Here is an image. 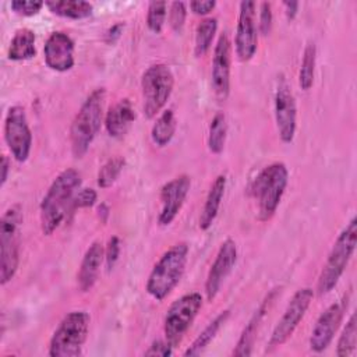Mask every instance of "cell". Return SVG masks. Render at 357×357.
<instances>
[{"label":"cell","mask_w":357,"mask_h":357,"mask_svg":"<svg viewBox=\"0 0 357 357\" xmlns=\"http://www.w3.org/2000/svg\"><path fill=\"white\" fill-rule=\"evenodd\" d=\"M272 21H273V15H272V7L271 3L264 1L259 4V17H258V31L266 36L269 35L271 29H272Z\"/></svg>","instance_id":"cell-36"},{"label":"cell","mask_w":357,"mask_h":357,"mask_svg":"<svg viewBox=\"0 0 357 357\" xmlns=\"http://www.w3.org/2000/svg\"><path fill=\"white\" fill-rule=\"evenodd\" d=\"M298 3L297 1H283V7H284V14L287 17L289 21L294 20L297 13H298Z\"/></svg>","instance_id":"cell-41"},{"label":"cell","mask_w":357,"mask_h":357,"mask_svg":"<svg viewBox=\"0 0 357 357\" xmlns=\"http://www.w3.org/2000/svg\"><path fill=\"white\" fill-rule=\"evenodd\" d=\"M45 6L50 13L70 20H84L92 15L93 7L89 1L84 0H49Z\"/></svg>","instance_id":"cell-24"},{"label":"cell","mask_w":357,"mask_h":357,"mask_svg":"<svg viewBox=\"0 0 357 357\" xmlns=\"http://www.w3.org/2000/svg\"><path fill=\"white\" fill-rule=\"evenodd\" d=\"M123 28H124V24H121V22H117V24L112 25L107 29V32L105 33V40L107 43H114L120 38V35L123 33Z\"/></svg>","instance_id":"cell-40"},{"label":"cell","mask_w":357,"mask_h":357,"mask_svg":"<svg viewBox=\"0 0 357 357\" xmlns=\"http://www.w3.org/2000/svg\"><path fill=\"white\" fill-rule=\"evenodd\" d=\"M312 298L314 290L311 287L298 289L293 294L282 318L278 321L276 326L272 331V335L268 342V350L276 349L289 340V337L293 335V332L304 318L307 310L310 308Z\"/></svg>","instance_id":"cell-10"},{"label":"cell","mask_w":357,"mask_h":357,"mask_svg":"<svg viewBox=\"0 0 357 357\" xmlns=\"http://www.w3.org/2000/svg\"><path fill=\"white\" fill-rule=\"evenodd\" d=\"M230 66H231V42L227 32H223L213 50L211 81L219 100H225L230 92Z\"/></svg>","instance_id":"cell-15"},{"label":"cell","mask_w":357,"mask_h":357,"mask_svg":"<svg viewBox=\"0 0 357 357\" xmlns=\"http://www.w3.org/2000/svg\"><path fill=\"white\" fill-rule=\"evenodd\" d=\"M344 300L331 304L318 317V319L312 328L311 336H310V349L314 353L324 351L333 340V336L340 326V322L343 319V314L346 310Z\"/></svg>","instance_id":"cell-18"},{"label":"cell","mask_w":357,"mask_h":357,"mask_svg":"<svg viewBox=\"0 0 357 357\" xmlns=\"http://www.w3.org/2000/svg\"><path fill=\"white\" fill-rule=\"evenodd\" d=\"M135 110L130 99L124 98L114 103L105 114V128L113 138L124 137L135 121Z\"/></svg>","instance_id":"cell-19"},{"label":"cell","mask_w":357,"mask_h":357,"mask_svg":"<svg viewBox=\"0 0 357 357\" xmlns=\"http://www.w3.org/2000/svg\"><path fill=\"white\" fill-rule=\"evenodd\" d=\"M126 165L124 158L121 156H113L110 158L100 169L98 173V185L100 188H109L112 187L116 180L119 178L120 173L123 172V167Z\"/></svg>","instance_id":"cell-31"},{"label":"cell","mask_w":357,"mask_h":357,"mask_svg":"<svg viewBox=\"0 0 357 357\" xmlns=\"http://www.w3.org/2000/svg\"><path fill=\"white\" fill-rule=\"evenodd\" d=\"M237 261V247L231 238H226L211 265L205 280V294L208 301H212L219 293L225 279L229 276Z\"/></svg>","instance_id":"cell-16"},{"label":"cell","mask_w":357,"mask_h":357,"mask_svg":"<svg viewBox=\"0 0 357 357\" xmlns=\"http://www.w3.org/2000/svg\"><path fill=\"white\" fill-rule=\"evenodd\" d=\"M273 109L279 138L283 144L293 142L297 128V106L294 95L283 77L276 86Z\"/></svg>","instance_id":"cell-13"},{"label":"cell","mask_w":357,"mask_h":357,"mask_svg":"<svg viewBox=\"0 0 357 357\" xmlns=\"http://www.w3.org/2000/svg\"><path fill=\"white\" fill-rule=\"evenodd\" d=\"M226 135H227L226 116L222 112H219L212 117L209 124L208 149L215 155L222 153L226 144Z\"/></svg>","instance_id":"cell-29"},{"label":"cell","mask_w":357,"mask_h":357,"mask_svg":"<svg viewBox=\"0 0 357 357\" xmlns=\"http://www.w3.org/2000/svg\"><path fill=\"white\" fill-rule=\"evenodd\" d=\"M317 64V46L312 40H310L303 52V60L298 71V85L303 91H308L314 84Z\"/></svg>","instance_id":"cell-28"},{"label":"cell","mask_w":357,"mask_h":357,"mask_svg":"<svg viewBox=\"0 0 357 357\" xmlns=\"http://www.w3.org/2000/svg\"><path fill=\"white\" fill-rule=\"evenodd\" d=\"M98 194L93 188H79L73 199L71 211L77 208H89L96 204Z\"/></svg>","instance_id":"cell-35"},{"label":"cell","mask_w":357,"mask_h":357,"mask_svg":"<svg viewBox=\"0 0 357 357\" xmlns=\"http://www.w3.org/2000/svg\"><path fill=\"white\" fill-rule=\"evenodd\" d=\"M43 6H45V1H40V0H13L10 3L11 10L21 17L36 15Z\"/></svg>","instance_id":"cell-34"},{"label":"cell","mask_w":357,"mask_h":357,"mask_svg":"<svg viewBox=\"0 0 357 357\" xmlns=\"http://www.w3.org/2000/svg\"><path fill=\"white\" fill-rule=\"evenodd\" d=\"M173 353V346L167 340H155L149 349L145 351V356H158V357H167Z\"/></svg>","instance_id":"cell-38"},{"label":"cell","mask_w":357,"mask_h":357,"mask_svg":"<svg viewBox=\"0 0 357 357\" xmlns=\"http://www.w3.org/2000/svg\"><path fill=\"white\" fill-rule=\"evenodd\" d=\"M79 187L81 174L73 167L63 170L53 180L39 206L40 229L45 236H50L71 211L73 199Z\"/></svg>","instance_id":"cell-1"},{"label":"cell","mask_w":357,"mask_h":357,"mask_svg":"<svg viewBox=\"0 0 357 357\" xmlns=\"http://www.w3.org/2000/svg\"><path fill=\"white\" fill-rule=\"evenodd\" d=\"M91 317L84 310L71 311L60 321L49 342L50 357H77L82 354V347L89 332Z\"/></svg>","instance_id":"cell-6"},{"label":"cell","mask_w":357,"mask_h":357,"mask_svg":"<svg viewBox=\"0 0 357 357\" xmlns=\"http://www.w3.org/2000/svg\"><path fill=\"white\" fill-rule=\"evenodd\" d=\"M356 346H357V321H356V314H351L337 340L336 356L349 357L356 350Z\"/></svg>","instance_id":"cell-30"},{"label":"cell","mask_w":357,"mask_h":357,"mask_svg":"<svg viewBox=\"0 0 357 357\" xmlns=\"http://www.w3.org/2000/svg\"><path fill=\"white\" fill-rule=\"evenodd\" d=\"M357 244V219L351 218L347 226L340 231L336 241L333 243L326 262L319 273L317 291L319 296L328 294L335 289L339 279L342 278Z\"/></svg>","instance_id":"cell-5"},{"label":"cell","mask_w":357,"mask_h":357,"mask_svg":"<svg viewBox=\"0 0 357 357\" xmlns=\"http://www.w3.org/2000/svg\"><path fill=\"white\" fill-rule=\"evenodd\" d=\"M119 255H120V238L117 236H113L109 238L107 245L105 248V259H106V266L109 271L117 262Z\"/></svg>","instance_id":"cell-37"},{"label":"cell","mask_w":357,"mask_h":357,"mask_svg":"<svg viewBox=\"0 0 357 357\" xmlns=\"http://www.w3.org/2000/svg\"><path fill=\"white\" fill-rule=\"evenodd\" d=\"M167 15L166 1H151L146 11V26L153 33H160Z\"/></svg>","instance_id":"cell-32"},{"label":"cell","mask_w":357,"mask_h":357,"mask_svg":"<svg viewBox=\"0 0 357 357\" xmlns=\"http://www.w3.org/2000/svg\"><path fill=\"white\" fill-rule=\"evenodd\" d=\"M4 139L17 162H25L32 148V132L26 120L25 109L14 105L4 119Z\"/></svg>","instance_id":"cell-11"},{"label":"cell","mask_w":357,"mask_h":357,"mask_svg":"<svg viewBox=\"0 0 357 357\" xmlns=\"http://www.w3.org/2000/svg\"><path fill=\"white\" fill-rule=\"evenodd\" d=\"M218 31V20L215 17H208L201 20L195 28V40H194V53L197 57L206 54L211 49L213 38Z\"/></svg>","instance_id":"cell-27"},{"label":"cell","mask_w":357,"mask_h":357,"mask_svg":"<svg viewBox=\"0 0 357 357\" xmlns=\"http://www.w3.org/2000/svg\"><path fill=\"white\" fill-rule=\"evenodd\" d=\"M74 40L73 38L63 32H52L43 46V59L46 66L57 73H66L74 67Z\"/></svg>","instance_id":"cell-17"},{"label":"cell","mask_w":357,"mask_h":357,"mask_svg":"<svg viewBox=\"0 0 357 357\" xmlns=\"http://www.w3.org/2000/svg\"><path fill=\"white\" fill-rule=\"evenodd\" d=\"M22 208L11 205L0 220V283L7 284L15 275L20 264V227Z\"/></svg>","instance_id":"cell-7"},{"label":"cell","mask_w":357,"mask_h":357,"mask_svg":"<svg viewBox=\"0 0 357 357\" xmlns=\"http://www.w3.org/2000/svg\"><path fill=\"white\" fill-rule=\"evenodd\" d=\"M10 159L6 156V155H3L1 156V180H0V185L3 187L4 184H6V181H7V178H8V172H10Z\"/></svg>","instance_id":"cell-42"},{"label":"cell","mask_w":357,"mask_h":357,"mask_svg":"<svg viewBox=\"0 0 357 357\" xmlns=\"http://www.w3.org/2000/svg\"><path fill=\"white\" fill-rule=\"evenodd\" d=\"M191 188V178L187 174H180L165 183L160 188V212L158 216L159 226H169L180 213L185 198Z\"/></svg>","instance_id":"cell-14"},{"label":"cell","mask_w":357,"mask_h":357,"mask_svg":"<svg viewBox=\"0 0 357 357\" xmlns=\"http://www.w3.org/2000/svg\"><path fill=\"white\" fill-rule=\"evenodd\" d=\"M216 7V1H201V0H195V1H190V10L197 14V15H206L209 14L213 8Z\"/></svg>","instance_id":"cell-39"},{"label":"cell","mask_w":357,"mask_h":357,"mask_svg":"<svg viewBox=\"0 0 357 357\" xmlns=\"http://www.w3.org/2000/svg\"><path fill=\"white\" fill-rule=\"evenodd\" d=\"M287 183L289 172L282 162L268 165L251 181L248 192L257 201V212L261 222H266L275 215Z\"/></svg>","instance_id":"cell-4"},{"label":"cell","mask_w":357,"mask_h":357,"mask_svg":"<svg viewBox=\"0 0 357 357\" xmlns=\"http://www.w3.org/2000/svg\"><path fill=\"white\" fill-rule=\"evenodd\" d=\"M257 3L245 0L240 3L238 21L236 28L234 47L240 61H248L254 57L258 47Z\"/></svg>","instance_id":"cell-12"},{"label":"cell","mask_w":357,"mask_h":357,"mask_svg":"<svg viewBox=\"0 0 357 357\" xmlns=\"http://www.w3.org/2000/svg\"><path fill=\"white\" fill-rule=\"evenodd\" d=\"M273 298V293H271L269 296L265 297V300L261 303V305L255 310V312L252 314V317L250 318L248 324L244 326L240 339L236 344V349L233 350V356H238V357H244V356H251L252 353V346L261 325V321L264 318V315L266 314L269 304L272 303Z\"/></svg>","instance_id":"cell-21"},{"label":"cell","mask_w":357,"mask_h":357,"mask_svg":"<svg viewBox=\"0 0 357 357\" xmlns=\"http://www.w3.org/2000/svg\"><path fill=\"white\" fill-rule=\"evenodd\" d=\"M98 216L100 219V222L106 223L107 218H109V206L106 204H100L98 208Z\"/></svg>","instance_id":"cell-43"},{"label":"cell","mask_w":357,"mask_h":357,"mask_svg":"<svg viewBox=\"0 0 357 357\" xmlns=\"http://www.w3.org/2000/svg\"><path fill=\"white\" fill-rule=\"evenodd\" d=\"M103 259H105L103 244L100 241H93L85 251L79 265L78 275H77V282L81 291H89L93 287Z\"/></svg>","instance_id":"cell-20"},{"label":"cell","mask_w":357,"mask_h":357,"mask_svg":"<svg viewBox=\"0 0 357 357\" xmlns=\"http://www.w3.org/2000/svg\"><path fill=\"white\" fill-rule=\"evenodd\" d=\"M188 251V244L181 241L162 254L153 265L145 284V290L152 298L163 301L180 283L185 271Z\"/></svg>","instance_id":"cell-3"},{"label":"cell","mask_w":357,"mask_h":357,"mask_svg":"<svg viewBox=\"0 0 357 357\" xmlns=\"http://www.w3.org/2000/svg\"><path fill=\"white\" fill-rule=\"evenodd\" d=\"M176 128H177V120H176L174 112L172 109L163 110L156 119V121L153 123L151 130V138L153 144L160 148L166 146L174 137Z\"/></svg>","instance_id":"cell-26"},{"label":"cell","mask_w":357,"mask_h":357,"mask_svg":"<svg viewBox=\"0 0 357 357\" xmlns=\"http://www.w3.org/2000/svg\"><path fill=\"white\" fill-rule=\"evenodd\" d=\"M187 17V7L183 1H173L169 6V25L176 32L180 33L184 28Z\"/></svg>","instance_id":"cell-33"},{"label":"cell","mask_w":357,"mask_h":357,"mask_svg":"<svg viewBox=\"0 0 357 357\" xmlns=\"http://www.w3.org/2000/svg\"><path fill=\"white\" fill-rule=\"evenodd\" d=\"M225 190H226V176L219 174L213 180V183L208 191L204 208L199 215V229L201 230H208L213 225V222L218 216L223 195H225Z\"/></svg>","instance_id":"cell-22"},{"label":"cell","mask_w":357,"mask_h":357,"mask_svg":"<svg viewBox=\"0 0 357 357\" xmlns=\"http://www.w3.org/2000/svg\"><path fill=\"white\" fill-rule=\"evenodd\" d=\"M174 86V75L167 64L158 63L145 70L141 78L142 110L146 119L156 117L169 100Z\"/></svg>","instance_id":"cell-8"},{"label":"cell","mask_w":357,"mask_h":357,"mask_svg":"<svg viewBox=\"0 0 357 357\" xmlns=\"http://www.w3.org/2000/svg\"><path fill=\"white\" fill-rule=\"evenodd\" d=\"M202 307V296L197 291L187 293L172 303L163 319L166 340L174 347L192 325Z\"/></svg>","instance_id":"cell-9"},{"label":"cell","mask_w":357,"mask_h":357,"mask_svg":"<svg viewBox=\"0 0 357 357\" xmlns=\"http://www.w3.org/2000/svg\"><path fill=\"white\" fill-rule=\"evenodd\" d=\"M35 32L29 28H20L15 31L8 46V59L13 61L29 60L36 54Z\"/></svg>","instance_id":"cell-23"},{"label":"cell","mask_w":357,"mask_h":357,"mask_svg":"<svg viewBox=\"0 0 357 357\" xmlns=\"http://www.w3.org/2000/svg\"><path fill=\"white\" fill-rule=\"evenodd\" d=\"M106 89L96 88L81 105L70 127L71 152L75 158H82L98 135L103 120Z\"/></svg>","instance_id":"cell-2"},{"label":"cell","mask_w":357,"mask_h":357,"mask_svg":"<svg viewBox=\"0 0 357 357\" xmlns=\"http://www.w3.org/2000/svg\"><path fill=\"white\" fill-rule=\"evenodd\" d=\"M230 317V311L225 310L222 312H219L205 328L204 331L194 339V342L188 346V349L184 351V356H199L208 346L209 343L215 339L216 333L219 332V329L225 325V322L227 321V318Z\"/></svg>","instance_id":"cell-25"}]
</instances>
